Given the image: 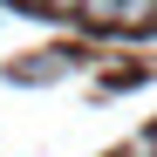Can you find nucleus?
I'll return each mask as SVG.
<instances>
[{"label": "nucleus", "mask_w": 157, "mask_h": 157, "mask_svg": "<svg viewBox=\"0 0 157 157\" xmlns=\"http://www.w3.org/2000/svg\"><path fill=\"white\" fill-rule=\"evenodd\" d=\"M150 144H157V137H150Z\"/></svg>", "instance_id": "3"}, {"label": "nucleus", "mask_w": 157, "mask_h": 157, "mask_svg": "<svg viewBox=\"0 0 157 157\" xmlns=\"http://www.w3.org/2000/svg\"><path fill=\"white\" fill-rule=\"evenodd\" d=\"M41 7H48V14H82L89 0H41Z\"/></svg>", "instance_id": "2"}, {"label": "nucleus", "mask_w": 157, "mask_h": 157, "mask_svg": "<svg viewBox=\"0 0 157 157\" xmlns=\"http://www.w3.org/2000/svg\"><path fill=\"white\" fill-rule=\"evenodd\" d=\"M82 21H96V28H116V21H123V0H89V7H82Z\"/></svg>", "instance_id": "1"}]
</instances>
